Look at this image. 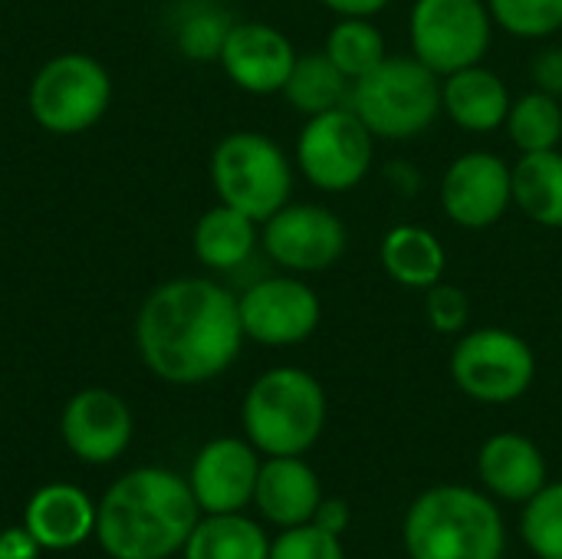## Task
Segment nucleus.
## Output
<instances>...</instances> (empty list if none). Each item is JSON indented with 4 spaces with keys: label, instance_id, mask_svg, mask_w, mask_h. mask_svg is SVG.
<instances>
[{
    "label": "nucleus",
    "instance_id": "f257e3e1",
    "mask_svg": "<svg viewBox=\"0 0 562 559\" xmlns=\"http://www.w3.org/2000/svg\"><path fill=\"white\" fill-rule=\"evenodd\" d=\"M244 339L237 297L211 277H175L155 287L135 320L145 369L171 385H201L224 376Z\"/></svg>",
    "mask_w": 562,
    "mask_h": 559
},
{
    "label": "nucleus",
    "instance_id": "f03ea898",
    "mask_svg": "<svg viewBox=\"0 0 562 559\" xmlns=\"http://www.w3.org/2000/svg\"><path fill=\"white\" fill-rule=\"evenodd\" d=\"M198 521L191 484L165 468L122 474L95 507V534L112 559H168L184 550Z\"/></svg>",
    "mask_w": 562,
    "mask_h": 559
},
{
    "label": "nucleus",
    "instance_id": "7ed1b4c3",
    "mask_svg": "<svg viewBox=\"0 0 562 559\" xmlns=\"http://www.w3.org/2000/svg\"><path fill=\"white\" fill-rule=\"evenodd\" d=\"M402 534L412 559H501L507 544L497 504L464 484H438L418 494Z\"/></svg>",
    "mask_w": 562,
    "mask_h": 559
},
{
    "label": "nucleus",
    "instance_id": "20e7f679",
    "mask_svg": "<svg viewBox=\"0 0 562 559\" xmlns=\"http://www.w3.org/2000/svg\"><path fill=\"white\" fill-rule=\"evenodd\" d=\"M326 415L323 382L300 366H277L257 376L240 409L247 441L267 458L306 455L319 441Z\"/></svg>",
    "mask_w": 562,
    "mask_h": 559
},
{
    "label": "nucleus",
    "instance_id": "39448f33",
    "mask_svg": "<svg viewBox=\"0 0 562 559\" xmlns=\"http://www.w3.org/2000/svg\"><path fill=\"white\" fill-rule=\"evenodd\" d=\"M349 109L382 142H412L441 119V76L412 53H389L352 82Z\"/></svg>",
    "mask_w": 562,
    "mask_h": 559
},
{
    "label": "nucleus",
    "instance_id": "423d86ee",
    "mask_svg": "<svg viewBox=\"0 0 562 559\" xmlns=\"http://www.w3.org/2000/svg\"><path fill=\"white\" fill-rule=\"evenodd\" d=\"M296 165L263 132L240 128L224 135L211 152V185L221 204H231L263 224L293 198Z\"/></svg>",
    "mask_w": 562,
    "mask_h": 559
},
{
    "label": "nucleus",
    "instance_id": "0eeeda50",
    "mask_svg": "<svg viewBox=\"0 0 562 559\" xmlns=\"http://www.w3.org/2000/svg\"><path fill=\"white\" fill-rule=\"evenodd\" d=\"M454 385L481 405H510L537 382L533 346L504 326L464 329L448 359Z\"/></svg>",
    "mask_w": 562,
    "mask_h": 559
},
{
    "label": "nucleus",
    "instance_id": "6e6552de",
    "mask_svg": "<svg viewBox=\"0 0 562 559\" xmlns=\"http://www.w3.org/2000/svg\"><path fill=\"white\" fill-rule=\"evenodd\" d=\"M112 102L109 69L89 53H59L43 63L30 82L26 105L49 135H79L92 128Z\"/></svg>",
    "mask_w": 562,
    "mask_h": 559
},
{
    "label": "nucleus",
    "instance_id": "1a4fd4ad",
    "mask_svg": "<svg viewBox=\"0 0 562 559\" xmlns=\"http://www.w3.org/2000/svg\"><path fill=\"white\" fill-rule=\"evenodd\" d=\"M375 135L349 109L310 115L296 135L293 165L323 194H346L359 188L375 161Z\"/></svg>",
    "mask_w": 562,
    "mask_h": 559
},
{
    "label": "nucleus",
    "instance_id": "9d476101",
    "mask_svg": "<svg viewBox=\"0 0 562 559\" xmlns=\"http://www.w3.org/2000/svg\"><path fill=\"white\" fill-rule=\"evenodd\" d=\"M412 56L431 72L451 76L484 63L494 43V16L487 0H415L408 10Z\"/></svg>",
    "mask_w": 562,
    "mask_h": 559
},
{
    "label": "nucleus",
    "instance_id": "9b49d317",
    "mask_svg": "<svg viewBox=\"0 0 562 559\" xmlns=\"http://www.w3.org/2000/svg\"><path fill=\"white\" fill-rule=\"evenodd\" d=\"M260 247L283 273L313 277L342 260L349 227L326 204L290 201L260 224Z\"/></svg>",
    "mask_w": 562,
    "mask_h": 559
},
{
    "label": "nucleus",
    "instance_id": "f8f14e48",
    "mask_svg": "<svg viewBox=\"0 0 562 559\" xmlns=\"http://www.w3.org/2000/svg\"><path fill=\"white\" fill-rule=\"evenodd\" d=\"M244 336L267 349H290L306 343L323 323V300L296 273H273L250 283L237 297Z\"/></svg>",
    "mask_w": 562,
    "mask_h": 559
},
{
    "label": "nucleus",
    "instance_id": "ddd939ff",
    "mask_svg": "<svg viewBox=\"0 0 562 559\" xmlns=\"http://www.w3.org/2000/svg\"><path fill=\"white\" fill-rule=\"evenodd\" d=\"M441 211L464 231H487L514 208L510 161L487 148H471L451 158L438 185Z\"/></svg>",
    "mask_w": 562,
    "mask_h": 559
},
{
    "label": "nucleus",
    "instance_id": "4468645a",
    "mask_svg": "<svg viewBox=\"0 0 562 559\" xmlns=\"http://www.w3.org/2000/svg\"><path fill=\"white\" fill-rule=\"evenodd\" d=\"M296 56L300 53L293 40L280 26L263 20H240L227 30L217 63L240 92L277 96L286 86Z\"/></svg>",
    "mask_w": 562,
    "mask_h": 559
},
{
    "label": "nucleus",
    "instance_id": "2eb2a0df",
    "mask_svg": "<svg viewBox=\"0 0 562 559\" xmlns=\"http://www.w3.org/2000/svg\"><path fill=\"white\" fill-rule=\"evenodd\" d=\"M260 474L257 448L244 438L207 441L191 465V491L204 514H240L254 501Z\"/></svg>",
    "mask_w": 562,
    "mask_h": 559
},
{
    "label": "nucleus",
    "instance_id": "dca6fc26",
    "mask_svg": "<svg viewBox=\"0 0 562 559\" xmlns=\"http://www.w3.org/2000/svg\"><path fill=\"white\" fill-rule=\"evenodd\" d=\"M132 412L109 389H82L63 409V441L86 465L115 461L132 441Z\"/></svg>",
    "mask_w": 562,
    "mask_h": 559
},
{
    "label": "nucleus",
    "instance_id": "f3484780",
    "mask_svg": "<svg viewBox=\"0 0 562 559\" xmlns=\"http://www.w3.org/2000/svg\"><path fill=\"white\" fill-rule=\"evenodd\" d=\"M257 511L277 527H300L313 524L316 507L323 504V484L316 471L303 461V455H283L260 461L257 488H254Z\"/></svg>",
    "mask_w": 562,
    "mask_h": 559
},
{
    "label": "nucleus",
    "instance_id": "a211bd4d",
    "mask_svg": "<svg viewBox=\"0 0 562 559\" xmlns=\"http://www.w3.org/2000/svg\"><path fill=\"white\" fill-rule=\"evenodd\" d=\"M510 105H514L510 86L504 82L501 72H494L484 63L441 76V115H448L464 132L487 135L504 128Z\"/></svg>",
    "mask_w": 562,
    "mask_h": 559
},
{
    "label": "nucleus",
    "instance_id": "6ab92c4d",
    "mask_svg": "<svg viewBox=\"0 0 562 559\" xmlns=\"http://www.w3.org/2000/svg\"><path fill=\"white\" fill-rule=\"evenodd\" d=\"M477 474L497 501L527 504L547 484V458L527 435L501 432L481 445Z\"/></svg>",
    "mask_w": 562,
    "mask_h": 559
},
{
    "label": "nucleus",
    "instance_id": "aec40b11",
    "mask_svg": "<svg viewBox=\"0 0 562 559\" xmlns=\"http://www.w3.org/2000/svg\"><path fill=\"white\" fill-rule=\"evenodd\" d=\"M23 527L40 550H69L95 530V507L76 484H46L30 497Z\"/></svg>",
    "mask_w": 562,
    "mask_h": 559
},
{
    "label": "nucleus",
    "instance_id": "412c9836",
    "mask_svg": "<svg viewBox=\"0 0 562 559\" xmlns=\"http://www.w3.org/2000/svg\"><path fill=\"white\" fill-rule=\"evenodd\" d=\"M379 264L398 287L425 293L445 280L448 250L435 231L422 224H395L379 241Z\"/></svg>",
    "mask_w": 562,
    "mask_h": 559
},
{
    "label": "nucleus",
    "instance_id": "4be33fe9",
    "mask_svg": "<svg viewBox=\"0 0 562 559\" xmlns=\"http://www.w3.org/2000/svg\"><path fill=\"white\" fill-rule=\"evenodd\" d=\"M257 244H260V224L247 217L244 211L221 204V201L207 208L191 231L194 257L207 270H217V273L244 267L254 257Z\"/></svg>",
    "mask_w": 562,
    "mask_h": 559
},
{
    "label": "nucleus",
    "instance_id": "5701e85b",
    "mask_svg": "<svg viewBox=\"0 0 562 559\" xmlns=\"http://www.w3.org/2000/svg\"><path fill=\"white\" fill-rule=\"evenodd\" d=\"M514 208L547 227L562 231V148L527 152L514 165Z\"/></svg>",
    "mask_w": 562,
    "mask_h": 559
},
{
    "label": "nucleus",
    "instance_id": "b1692460",
    "mask_svg": "<svg viewBox=\"0 0 562 559\" xmlns=\"http://www.w3.org/2000/svg\"><path fill=\"white\" fill-rule=\"evenodd\" d=\"M349 92H352V79L326 56V49H313V53L296 56L293 72L280 96L290 102V109L310 119V115L349 105Z\"/></svg>",
    "mask_w": 562,
    "mask_h": 559
},
{
    "label": "nucleus",
    "instance_id": "393cba45",
    "mask_svg": "<svg viewBox=\"0 0 562 559\" xmlns=\"http://www.w3.org/2000/svg\"><path fill=\"white\" fill-rule=\"evenodd\" d=\"M184 559H270V540L240 514H211L191 530Z\"/></svg>",
    "mask_w": 562,
    "mask_h": 559
},
{
    "label": "nucleus",
    "instance_id": "a878e982",
    "mask_svg": "<svg viewBox=\"0 0 562 559\" xmlns=\"http://www.w3.org/2000/svg\"><path fill=\"white\" fill-rule=\"evenodd\" d=\"M504 132L510 135L520 155L527 152H550L562 145V99L530 89L514 99Z\"/></svg>",
    "mask_w": 562,
    "mask_h": 559
},
{
    "label": "nucleus",
    "instance_id": "bb28decb",
    "mask_svg": "<svg viewBox=\"0 0 562 559\" xmlns=\"http://www.w3.org/2000/svg\"><path fill=\"white\" fill-rule=\"evenodd\" d=\"M323 49L352 82L372 72L389 56L385 33L375 26V16H339Z\"/></svg>",
    "mask_w": 562,
    "mask_h": 559
},
{
    "label": "nucleus",
    "instance_id": "cd10ccee",
    "mask_svg": "<svg viewBox=\"0 0 562 559\" xmlns=\"http://www.w3.org/2000/svg\"><path fill=\"white\" fill-rule=\"evenodd\" d=\"M520 537L537 559H562V481H547L527 501Z\"/></svg>",
    "mask_w": 562,
    "mask_h": 559
},
{
    "label": "nucleus",
    "instance_id": "c85d7f7f",
    "mask_svg": "<svg viewBox=\"0 0 562 559\" xmlns=\"http://www.w3.org/2000/svg\"><path fill=\"white\" fill-rule=\"evenodd\" d=\"M494 26L517 40H550L562 30V0H487Z\"/></svg>",
    "mask_w": 562,
    "mask_h": 559
},
{
    "label": "nucleus",
    "instance_id": "c756f323",
    "mask_svg": "<svg viewBox=\"0 0 562 559\" xmlns=\"http://www.w3.org/2000/svg\"><path fill=\"white\" fill-rule=\"evenodd\" d=\"M234 26V20L217 10V7H201L194 13H188L178 26V49L194 59V63H207L221 56V46L227 40V30Z\"/></svg>",
    "mask_w": 562,
    "mask_h": 559
},
{
    "label": "nucleus",
    "instance_id": "7c9ffc66",
    "mask_svg": "<svg viewBox=\"0 0 562 559\" xmlns=\"http://www.w3.org/2000/svg\"><path fill=\"white\" fill-rule=\"evenodd\" d=\"M422 306H425V320L435 333L441 336H461L471 323V300L458 283L438 280L435 287H428L422 293Z\"/></svg>",
    "mask_w": 562,
    "mask_h": 559
},
{
    "label": "nucleus",
    "instance_id": "2f4dec72",
    "mask_svg": "<svg viewBox=\"0 0 562 559\" xmlns=\"http://www.w3.org/2000/svg\"><path fill=\"white\" fill-rule=\"evenodd\" d=\"M270 559H346V550H342V537L326 534L316 524H300V527H286L270 544Z\"/></svg>",
    "mask_w": 562,
    "mask_h": 559
},
{
    "label": "nucleus",
    "instance_id": "473e14b6",
    "mask_svg": "<svg viewBox=\"0 0 562 559\" xmlns=\"http://www.w3.org/2000/svg\"><path fill=\"white\" fill-rule=\"evenodd\" d=\"M530 82L533 89L562 99V46H543L530 59Z\"/></svg>",
    "mask_w": 562,
    "mask_h": 559
},
{
    "label": "nucleus",
    "instance_id": "72a5a7b5",
    "mask_svg": "<svg viewBox=\"0 0 562 559\" xmlns=\"http://www.w3.org/2000/svg\"><path fill=\"white\" fill-rule=\"evenodd\" d=\"M316 527H323L326 534H336L342 537L352 524V507L339 497H323V504L316 507V517H313Z\"/></svg>",
    "mask_w": 562,
    "mask_h": 559
},
{
    "label": "nucleus",
    "instance_id": "f704fd0d",
    "mask_svg": "<svg viewBox=\"0 0 562 559\" xmlns=\"http://www.w3.org/2000/svg\"><path fill=\"white\" fill-rule=\"evenodd\" d=\"M40 544L30 537L26 527H10L0 534V559H36Z\"/></svg>",
    "mask_w": 562,
    "mask_h": 559
},
{
    "label": "nucleus",
    "instance_id": "c9c22d12",
    "mask_svg": "<svg viewBox=\"0 0 562 559\" xmlns=\"http://www.w3.org/2000/svg\"><path fill=\"white\" fill-rule=\"evenodd\" d=\"M336 16H379L392 7V0H319Z\"/></svg>",
    "mask_w": 562,
    "mask_h": 559
}]
</instances>
